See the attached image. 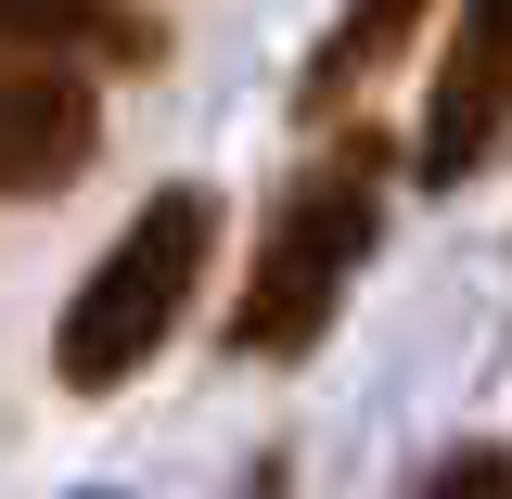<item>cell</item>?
I'll use <instances>...</instances> for the list:
<instances>
[{
    "label": "cell",
    "mask_w": 512,
    "mask_h": 499,
    "mask_svg": "<svg viewBox=\"0 0 512 499\" xmlns=\"http://www.w3.org/2000/svg\"><path fill=\"white\" fill-rule=\"evenodd\" d=\"M90 154H103V90L77 64L0 52V192L13 205H52V192L90 180Z\"/></svg>",
    "instance_id": "277c9868"
},
{
    "label": "cell",
    "mask_w": 512,
    "mask_h": 499,
    "mask_svg": "<svg viewBox=\"0 0 512 499\" xmlns=\"http://www.w3.org/2000/svg\"><path fill=\"white\" fill-rule=\"evenodd\" d=\"M423 499H512V448H448L423 474Z\"/></svg>",
    "instance_id": "52a82bcc"
},
{
    "label": "cell",
    "mask_w": 512,
    "mask_h": 499,
    "mask_svg": "<svg viewBox=\"0 0 512 499\" xmlns=\"http://www.w3.org/2000/svg\"><path fill=\"white\" fill-rule=\"evenodd\" d=\"M500 154H512V0H461L448 64H436V90H423L410 167H423V192H461L474 167H500Z\"/></svg>",
    "instance_id": "3957f363"
},
{
    "label": "cell",
    "mask_w": 512,
    "mask_h": 499,
    "mask_svg": "<svg viewBox=\"0 0 512 499\" xmlns=\"http://www.w3.org/2000/svg\"><path fill=\"white\" fill-rule=\"evenodd\" d=\"M384 180H397V154H384L372 128L320 141L308 167L282 180L269 231H256V269H244V295H231V320H218V346H231V359H308L320 333H333L346 282L372 269Z\"/></svg>",
    "instance_id": "6da1fadb"
},
{
    "label": "cell",
    "mask_w": 512,
    "mask_h": 499,
    "mask_svg": "<svg viewBox=\"0 0 512 499\" xmlns=\"http://www.w3.org/2000/svg\"><path fill=\"white\" fill-rule=\"evenodd\" d=\"M205 269H218V192H205V180L141 192V218H128L116 244L90 256V282L64 295V320H52V372L77 384V397H116L128 372H154V346L192 320Z\"/></svg>",
    "instance_id": "7a4b0ae2"
},
{
    "label": "cell",
    "mask_w": 512,
    "mask_h": 499,
    "mask_svg": "<svg viewBox=\"0 0 512 499\" xmlns=\"http://www.w3.org/2000/svg\"><path fill=\"white\" fill-rule=\"evenodd\" d=\"M90 499H103V487H90Z\"/></svg>",
    "instance_id": "9c48e42d"
},
{
    "label": "cell",
    "mask_w": 512,
    "mask_h": 499,
    "mask_svg": "<svg viewBox=\"0 0 512 499\" xmlns=\"http://www.w3.org/2000/svg\"><path fill=\"white\" fill-rule=\"evenodd\" d=\"M423 13H436V0H346V13H333V39L308 52V77H295V116L320 128V116H346L372 77H397V64L423 52Z\"/></svg>",
    "instance_id": "8992f818"
},
{
    "label": "cell",
    "mask_w": 512,
    "mask_h": 499,
    "mask_svg": "<svg viewBox=\"0 0 512 499\" xmlns=\"http://www.w3.org/2000/svg\"><path fill=\"white\" fill-rule=\"evenodd\" d=\"M244 499H282V461H256V487H244Z\"/></svg>",
    "instance_id": "ba28073f"
},
{
    "label": "cell",
    "mask_w": 512,
    "mask_h": 499,
    "mask_svg": "<svg viewBox=\"0 0 512 499\" xmlns=\"http://www.w3.org/2000/svg\"><path fill=\"white\" fill-rule=\"evenodd\" d=\"M0 52H39V64H116V77H141V64H167V13L154 0H0Z\"/></svg>",
    "instance_id": "5b68a950"
}]
</instances>
